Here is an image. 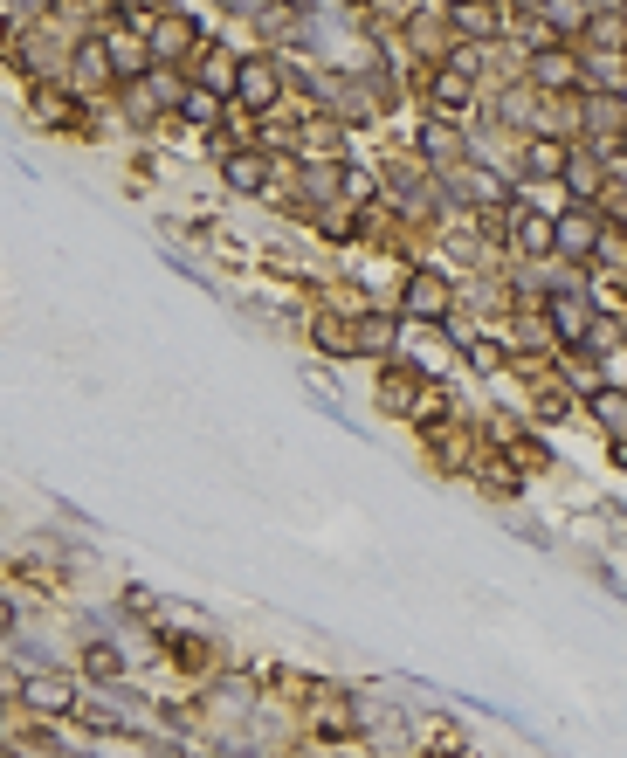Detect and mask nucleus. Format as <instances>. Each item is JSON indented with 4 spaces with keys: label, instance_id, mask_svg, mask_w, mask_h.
<instances>
[{
    "label": "nucleus",
    "instance_id": "nucleus-1",
    "mask_svg": "<svg viewBox=\"0 0 627 758\" xmlns=\"http://www.w3.org/2000/svg\"><path fill=\"white\" fill-rule=\"evenodd\" d=\"M400 311H407V317H421V324L448 317V283H441L435 269H414V276H407V297H400Z\"/></svg>",
    "mask_w": 627,
    "mask_h": 758
},
{
    "label": "nucleus",
    "instance_id": "nucleus-2",
    "mask_svg": "<svg viewBox=\"0 0 627 758\" xmlns=\"http://www.w3.org/2000/svg\"><path fill=\"white\" fill-rule=\"evenodd\" d=\"M235 83H242V104L249 111H269L276 104V63L269 56H249V63L235 69Z\"/></svg>",
    "mask_w": 627,
    "mask_h": 758
},
{
    "label": "nucleus",
    "instance_id": "nucleus-3",
    "mask_svg": "<svg viewBox=\"0 0 627 758\" xmlns=\"http://www.w3.org/2000/svg\"><path fill=\"white\" fill-rule=\"evenodd\" d=\"M572 255V262H586V249H600V228L586 221V214H559V235H552V255Z\"/></svg>",
    "mask_w": 627,
    "mask_h": 758
},
{
    "label": "nucleus",
    "instance_id": "nucleus-4",
    "mask_svg": "<svg viewBox=\"0 0 627 758\" xmlns=\"http://www.w3.org/2000/svg\"><path fill=\"white\" fill-rule=\"evenodd\" d=\"M531 83H538V90H572V83H579V63L559 56V49H545V56H531Z\"/></svg>",
    "mask_w": 627,
    "mask_h": 758
},
{
    "label": "nucleus",
    "instance_id": "nucleus-5",
    "mask_svg": "<svg viewBox=\"0 0 627 758\" xmlns=\"http://www.w3.org/2000/svg\"><path fill=\"white\" fill-rule=\"evenodd\" d=\"M545 311H552V331H559L565 345H579V338L593 331V317H586V304H579V297H552Z\"/></svg>",
    "mask_w": 627,
    "mask_h": 758
},
{
    "label": "nucleus",
    "instance_id": "nucleus-6",
    "mask_svg": "<svg viewBox=\"0 0 627 758\" xmlns=\"http://www.w3.org/2000/svg\"><path fill=\"white\" fill-rule=\"evenodd\" d=\"M510 235H517V249L552 255V235H559V221H545V214H517V221H510Z\"/></svg>",
    "mask_w": 627,
    "mask_h": 758
},
{
    "label": "nucleus",
    "instance_id": "nucleus-7",
    "mask_svg": "<svg viewBox=\"0 0 627 758\" xmlns=\"http://www.w3.org/2000/svg\"><path fill=\"white\" fill-rule=\"evenodd\" d=\"M269 180V166L255 159V152H228V187H242V193H255Z\"/></svg>",
    "mask_w": 627,
    "mask_h": 758
},
{
    "label": "nucleus",
    "instance_id": "nucleus-8",
    "mask_svg": "<svg viewBox=\"0 0 627 758\" xmlns=\"http://www.w3.org/2000/svg\"><path fill=\"white\" fill-rule=\"evenodd\" d=\"M435 104H441V111H462V104H469V76L435 69Z\"/></svg>",
    "mask_w": 627,
    "mask_h": 758
},
{
    "label": "nucleus",
    "instance_id": "nucleus-9",
    "mask_svg": "<svg viewBox=\"0 0 627 758\" xmlns=\"http://www.w3.org/2000/svg\"><path fill=\"white\" fill-rule=\"evenodd\" d=\"M586 35H593L600 49H621V42H627V14H621V7H614V14H593V28H586Z\"/></svg>",
    "mask_w": 627,
    "mask_h": 758
},
{
    "label": "nucleus",
    "instance_id": "nucleus-10",
    "mask_svg": "<svg viewBox=\"0 0 627 758\" xmlns=\"http://www.w3.org/2000/svg\"><path fill=\"white\" fill-rule=\"evenodd\" d=\"M317 345H324V352H352V345H359V331H352V324H338V317H317Z\"/></svg>",
    "mask_w": 627,
    "mask_h": 758
},
{
    "label": "nucleus",
    "instance_id": "nucleus-11",
    "mask_svg": "<svg viewBox=\"0 0 627 758\" xmlns=\"http://www.w3.org/2000/svg\"><path fill=\"white\" fill-rule=\"evenodd\" d=\"M593 414L621 435V428H627V393H593Z\"/></svg>",
    "mask_w": 627,
    "mask_h": 758
},
{
    "label": "nucleus",
    "instance_id": "nucleus-12",
    "mask_svg": "<svg viewBox=\"0 0 627 758\" xmlns=\"http://www.w3.org/2000/svg\"><path fill=\"white\" fill-rule=\"evenodd\" d=\"M304 152H317V159H331V152H345V131H331V125H311V131H304Z\"/></svg>",
    "mask_w": 627,
    "mask_h": 758
},
{
    "label": "nucleus",
    "instance_id": "nucleus-13",
    "mask_svg": "<svg viewBox=\"0 0 627 758\" xmlns=\"http://www.w3.org/2000/svg\"><path fill=\"white\" fill-rule=\"evenodd\" d=\"M421 145H428V159H462V138H455V131H441V125L421 131Z\"/></svg>",
    "mask_w": 627,
    "mask_h": 758
},
{
    "label": "nucleus",
    "instance_id": "nucleus-14",
    "mask_svg": "<svg viewBox=\"0 0 627 758\" xmlns=\"http://www.w3.org/2000/svg\"><path fill=\"white\" fill-rule=\"evenodd\" d=\"M193 42V21L187 14H166V21H159V49H187Z\"/></svg>",
    "mask_w": 627,
    "mask_h": 758
},
{
    "label": "nucleus",
    "instance_id": "nucleus-15",
    "mask_svg": "<svg viewBox=\"0 0 627 758\" xmlns=\"http://www.w3.org/2000/svg\"><path fill=\"white\" fill-rule=\"evenodd\" d=\"M180 104H187V118H200V125H207V118H221V97H214V90H187Z\"/></svg>",
    "mask_w": 627,
    "mask_h": 758
},
{
    "label": "nucleus",
    "instance_id": "nucleus-16",
    "mask_svg": "<svg viewBox=\"0 0 627 758\" xmlns=\"http://www.w3.org/2000/svg\"><path fill=\"white\" fill-rule=\"evenodd\" d=\"M565 173H572V193H579V200H586V193L600 187V166H593V159H572Z\"/></svg>",
    "mask_w": 627,
    "mask_h": 758
},
{
    "label": "nucleus",
    "instance_id": "nucleus-17",
    "mask_svg": "<svg viewBox=\"0 0 627 758\" xmlns=\"http://www.w3.org/2000/svg\"><path fill=\"white\" fill-rule=\"evenodd\" d=\"M359 345H366V352H386V345H393V324H386V317H366Z\"/></svg>",
    "mask_w": 627,
    "mask_h": 758
},
{
    "label": "nucleus",
    "instance_id": "nucleus-18",
    "mask_svg": "<svg viewBox=\"0 0 627 758\" xmlns=\"http://www.w3.org/2000/svg\"><path fill=\"white\" fill-rule=\"evenodd\" d=\"M407 393H414V379H379V400H386V407H407Z\"/></svg>",
    "mask_w": 627,
    "mask_h": 758
},
{
    "label": "nucleus",
    "instance_id": "nucleus-19",
    "mask_svg": "<svg viewBox=\"0 0 627 758\" xmlns=\"http://www.w3.org/2000/svg\"><path fill=\"white\" fill-rule=\"evenodd\" d=\"M469 359H476V373H497V345L483 338V345H469Z\"/></svg>",
    "mask_w": 627,
    "mask_h": 758
}]
</instances>
